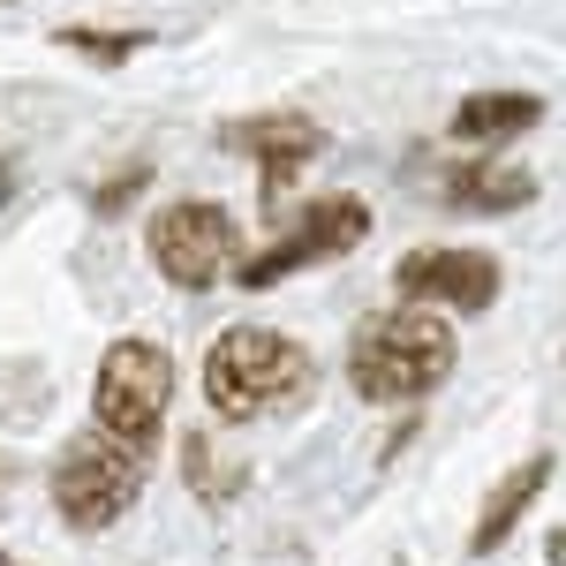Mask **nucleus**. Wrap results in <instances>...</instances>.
Returning a JSON list of instances; mask_svg holds the SVG:
<instances>
[{
  "label": "nucleus",
  "instance_id": "nucleus-9",
  "mask_svg": "<svg viewBox=\"0 0 566 566\" xmlns=\"http://www.w3.org/2000/svg\"><path fill=\"white\" fill-rule=\"evenodd\" d=\"M552 461H559V453L544 446V453H528V461L514 469V476H499V491L483 499L476 528H469V559H491V552H499V544H506V536L522 528V514L536 506V491L552 483Z\"/></svg>",
  "mask_w": 566,
  "mask_h": 566
},
{
  "label": "nucleus",
  "instance_id": "nucleus-15",
  "mask_svg": "<svg viewBox=\"0 0 566 566\" xmlns=\"http://www.w3.org/2000/svg\"><path fill=\"white\" fill-rule=\"evenodd\" d=\"M8 197H15V167L0 159V205H8Z\"/></svg>",
  "mask_w": 566,
  "mask_h": 566
},
{
  "label": "nucleus",
  "instance_id": "nucleus-1",
  "mask_svg": "<svg viewBox=\"0 0 566 566\" xmlns=\"http://www.w3.org/2000/svg\"><path fill=\"white\" fill-rule=\"evenodd\" d=\"M453 325L438 310H370L355 317L348 333V386L355 400L370 408H392V400H423L453 378Z\"/></svg>",
  "mask_w": 566,
  "mask_h": 566
},
{
  "label": "nucleus",
  "instance_id": "nucleus-4",
  "mask_svg": "<svg viewBox=\"0 0 566 566\" xmlns=\"http://www.w3.org/2000/svg\"><path fill=\"white\" fill-rule=\"evenodd\" d=\"M167 400H175V355L159 348V340H114V348L98 355L91 431H106L114 446H136V453H159Z\"/></svg>",
  "mask_w": 566,
  "mask_h": 566
},
{
  "label": "nucleus",
  "instance_id": "nucleus-3",
  "mask_svg": "<svg viewBox=\"0 0 566 566\" xmlns=\"http://www.w3.org/2000/svg\"><path fill=\"white\" fill-rule=\"evenodd\" d=\"M144 483H151V453H136V446H114L106 431H76L61 446V461H53V514L69 528H114L129 514L136 499H144Z\"/></svg>",
  "mask_w": 566,
  "mask_h": 566
},
{
  "label": "nucleus",
  "instance_id": "nucleus-16",
  "mask_svg": "<svg viewBox=\"0 0 566 566\" xmlns=\"http://www.w3.org/2000/svg\"><path fill=\"white\" fill-rule=\"evenodd\" d=\"M0 566H15V559H8V552H0Z\"/></svg>",
  "mask_w": 566,
  "mask_h": 566
},
{
  "label": "nucleus",
  "instance_id": "nucleus-6",
  "mask_svg": "<svg viewBox=\"0 0 566 566\" xmlns=\"http://www.w3.org/2000/svg\"><path fill=\"white\" fill-rule=\"evenodd\" d=\"M234 258H242V234H234L227 205L181 197V205H167V212H151V264H159L167 287L205 295V287H219V280L234 272Z\"/></svg>",
  "mask_w": 566,
  "mask_h": 566
},
{
  "label": "nucleus",
  "instance_id": "nucleus-10",
  "mask_svg": "<svg viewBox=\"0 0 566 566\" xmlns=\"http://www.w3.org/2000/svg\"><path fill=\"white\" fill-rule=\"evenodd\" d=\"M438 197L461 212H522V205H536V175L499 167V159H461L438 175Z\"/></svg>",
  "mask_w": 566,
  "mask_h": 566
},
{
  "label": "nucleus",
  "instance_id": "nucleus-7",
  "mask_svg": "<svg viewBox=\"0 0 566 566\" xmlns=\"http://www.w3.org/2000/svg\"><path fill=\"white\" fill-rule=\"evenodd\" d=\"M499 258L491 250H453V242H431V250H408V258L392 264V295L408 310H453V317H469V310H491L499 303Z\"/></svg>",
  "mask_w": 566,
  "mask_h": 566
},
{
  "label": "nucleus",
  "instance_id": "nucleus-13",
  "mask_svg": "<svg viewBox=\"0 0 566 566\" xmlns=\"http://www.w3.org/2000/svg\"><path fill=\"white\" fill-rule=\"evenodd\" d=\"M151 189V159H136V167H122V175H106L98 189H91V219H114V212H129L136 197Z\"/></svg>",
  "mask_w": 566,
  "mask_h": 566
},
{
  "label": "nucleus",
  "instance_id": "nucleus-2",
  "mask_svg": "<svg viewBox=\"0 0 566 566\" xmlns=\"http://www.w3.org/2000/svg\"><path fill=\"white\" fill-rule=\"evenodd\" d=\"M310 378L317 370H310L303 340H287L272 325H227L205 348V408L219 423H258L280 408H303Z\"/></svg>",
  "mask_w": 566,
  "mask_h": 566
},
{
  "label": "nucleus",
  "instance_id": "nucleus-8",
  "mask_svg": "<svg viewBox=\"0 0 566 566\" xmlns=\"http://www.w3.org/2000/svg\"><path fill=\"white\" fill-rule=\"evenodd\" d=\"M219 144L234 151V159H250L258 167V197L272 205V197H287L295 189V175H303L310 159L325 151V129L310 122V114H250V122H227L219 129Z\"/></svg>",
  "mask_w": 566,
  "mask_h": 566
},
{
  "label": "nucleus",
  "instance_id": "nucleus-12",
  "mask_svg": "<svg viewBox=\"0 0 566 566\" xmlns=\"http://www.w3.org/2000/svg\"><path fill=\"white\" fill-rule=\"evenodd\" d=\"M61 45H69V53H91V61H106V69H114V61L144 53V45H151V31H84V23H69V31H61Z\"/></svg>",
  "mask_w": 566,
  "mask_h": 566
},
{
  "label": "nucleus",
  "instance_id": "nucleus-11",
  "mask_svg": "<svg viewBox=\"0 0 566 566\" xmlns=\"http://www.w3.org/2000/svg\"><path fill=\"white\" fill-rule=\"evenodd\" d=\"M544 122V98L536 91H476L453 106V144H506Z\"/></svg>",
  "mask_w": 566,
  "mask_h": 566
},
{
  "label": "nucleus",
  "instance_id": "nucleus-5",
  "mask_svg": "<svg viewBox=\"0 0 566 566\" xmlns=\"http://www.w3.org/2000/svg\"><path fill=\"white\" fill-rule=\"evenodd\" d=\"M363 234H370V205H363V197H317L280 242H264L258 258H242L227 280L250 287V295H264V287L295 280L310 264H333V258H348V250H363Z\"/></svg>",
  "mask_w": 566,
  "mask_h": 566
},
{
  "label": "nucleus",
  "instance_id": "nucleus-14",
  "mask_svg": "<svg viewBox=\"0 0 566 566\" xmlns=\"http://www.w3.org/2000/svg\"><path fill=\"white\" fill-rule=\"evenodd\" d=\"M181 453H189V483H197V499H234V491H242L234 469H212V446H205V438H189Z\"/></svg>",
  "mask_w": 566,
  "mask_h": 566
}]
</instances>
